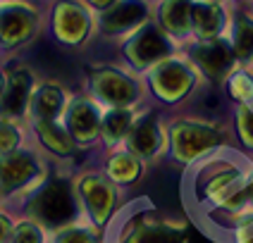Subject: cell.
Wrapping results in <instances>:
<instances>
[{"label": "cell", "mask_w": 253, "mask_h": 243, "mask_svg": "<svg viewBox=\"0 0 253 243\" xmlns=\"http://www.w3.org/2000/svg\"><path fill=\"white\" fill-rule=\"evenodd\" d=\"M234 241L237 243H253V210L239 214L234 224Z\"/></svg>", "instance_id": "4316f807"}, {"label": "cell", "mask_w": 253, "mask_h": 243, "mask_svg": "<svg viewBox=\"0 0 253 243\" xmlns=\"http://www.w3.org/2000/svg\"><path fill=\"white\" fill-rule=\"evenodd\" d=\"M17 141H19V134L12 124L7 122H0V157L10 155L14 148H17Z\"/></svg>", "instance_id": "83f0119b"}, {"label": "cell", "mask_w": 253, "mask_h": 243, "mask_svg": "<svg viewBox=\"0 0 253 243\" xmlns=\"http://www.w3.org/2000/svg\"><path fill=\"white\" fill-rule=\"evenodd\" d=\"M96 7H110V5H115L117 0H91Z\"/></svg>", "instance_id": "1f68e13d"}, {"label": "cell", "mask_w": 253, "mask_h": 243, "mask_svg": "<svg viewBox=\"0 0 253 243\" xmlns=\"http://www.w3.org/2000/svg\"><path fill=\"white\" fill-rule=\"evenodd\" d=\"M34 112L39 117V122H53L60 110H62V91L57 86H41L36 91V96L31 98Z\"/></svg>", "instance_id": "d6986e66"}, {"label": "cell", "mask_w": 253, "mask_h": 243, "mask_svg": "<svg viewBox=\"0 0 253 243\" xmlns=\"http://www.w3.org/2000/svg\"><path fill=\"white\" fill-rule=\"evenodd\" d=\"M169 53V41L155 27L139 29L125 45V55L134 67H148Z\"/></svg>", "instance_id": "277c9868"}, {"label": "cell", "mask_w": 253, "mask_h": 243, "mask_svg": "<svg viewBox=\"0 0 253 243\" xmlns=\"http://www.w3.org/2000/svg\"><path fill=\"white\" fill-rule=\"evenodd\" d=\"M194 60L201 69L211 76L212 81H222L227 74L232 71L234 65V50L232 45L220 38H211V41L198 43L194 48Z\"/></svg>", "instance_id": "8992f818"}, {"label": "cell", "mask_w": 253, "mask_h": 243, "mask_svg": "<svg viewBox=\"0 0 253 243\" xmlns=\"http://www.w3.org/2000/svg\"><path fill=\"white\" fill-rule=\"evenodd\" d=\"M217 143H220V134L206 124L182 122L172 129V150L179 160H194L212 150Z\"/></svg>", "instance_id": "3957f363"}, {"label": "cell", "mask_w": 253, "mask_h": 243, "mask_svg": "<svg viewBox=\"0 0 253 243\" xmlns=\"http://www.w3.org/2000/svg\"><path fill=\"white\" fill-rule=\"evenodd\" d=\"M57 243H96V239L91 236V231H86V229H67Z\"/></svg>", "instance_id": "f1b7e54d"}, {"label": "cell", "mask_w": 253, "mask_h": 243, "mask_svg": "<svg viewBox=\"0 0 253 243\" xmlns=\"http://www.w3.org/2000/svg\"><path fill=\"white\" fill-rule=\"evenodd\" d=\"M36 14L22 5H7L0 10V41L5 45H19L34 34Z\"/></svg>", "instance_id": "9c48e42d"}, {"label": "cell", "mask_w": 253, "mask_h": 243, "mask_svg": "<svg viewBox=\"0 0 253 243\" xmlns=\"http://www.w3.org/2000/svg\"><path fill=\"white\" fill-rule=\"evenodd\" d=\"M163 145V136H160V129L155 124V119L146 117L141 119L136 127L129 129V148L131 153L143 157H153Z\"/></svg>", "instance_id": "2e32d148"}, {"label": "cell", "mask_w": 253, "mask_h": 243, "mask_svg": "<svg viewBox=\"0 0 253 243\" xmlns=\"http://www.w3.org/2000/svg\"><path fill=\"white\" fill-rule=\"evenodd\" d=\"M139 162L131 153H120L110 160V176L122 181V184H131L139 176Z\"/></svg>", "instance_id": "7402d4cb"}, {"label": "cell", "mask_w": 253, "mask_h": 243, "mask_svg": "<svg viewBox=\"0 0 253 243\" xmlns=\"http://www.w3.org/2000/svg\"><path fill=\"white\" fill-rule=\"evenodd\" d=\"M246 200H249V210H253V170L249 176V186H246Z\"/></svg>", "instance_id": "4dcf8cb0"}, {"label": "cell", "mask_w": 253, "mask_h": 243, "mask_svg": "<svg viewBox=\"0 0 253 243\" xmlns=\"http://www.w3.org/2000/svg\"><path fill=\"white\" fill-rule=\"evenodd\" d=\"M225 24V12L215 2H194L191 5V29H196L203 41L217 38Z\"/></svg>", "instance_id": "9a60e30c"}, {"label": "cell", "mask_w": 253, "mask_h": 243, "mask_svg": "<svg viewBox=\"0 0 253 243\" xmlns=\"http://www.w3.org/2000/svg\"><path fill=\"white\" fill-rule=\"evenodd\" d=\"M251 170L237 167L232 162H211L198 170L196 184L201 188V198L211 200L215 208L227 212L241 214L246 212V186H249Z\"/></svg>", "instance_id": "6da1fadb"}, {"label": "cell", "mask_w": 253, "mask_h": 243, "mask_svg": "<svg viewBox=\"0 0 253 243\" xmlns=\"http://www.w3.org/2000/svg\"><path fill=\"white\" fill-rule=\"evenodd\" d=\"M41 229L36 227L34 222H22L12 229L7 243H41Z\"/></svg>", "instance_id": "d4e9b609"}, {"label": "cell", "mask_w": 253, "mask_h": 243, "mask_svg": "<svg viewBox=\"0 0 253 243\" xmlns=\"http://www.w3.org/2000/svg\"><path fill=\"white\" fill-rule=\"evenodd\" d=\"M10 234H12V227H10V219L0 214V243H7V239H10Z\"/></svg>", "instance_id": "f546056e"}, {"label": "cell", "mask_w": 253, "mask_h": 243, "mask_svg": "<svg viewBox=\"0 0 253 243\" xmlns=\"http://www.w3.org/2000/svg\"><path fill=\"white\" fill-rule=\"evenodd\" d=\"M191 0H168L160 7V22L174 36H186L191 31Z\"/></svg>", "instance_id": "ac0fdd59"}, {"label": "cell", "mask_w": 253, "mask_h": 243, "mask_svg": "<svg viewBox=\"0 0 253 243\" xmlns=\"http://www.w3.org/2000/svg\"><path fill=\"white\" fill-rule=\"evenodd\" d=\"M39 172L36 157L27 150H12L10 155L0 157V191H14L29 184Z\"/></svg>", "instance_id": "ba28073f"}, {"label": "cell", "mask_w": 253, "mask_h": 243, "mask_svg": "<svg viewBox=\"0 0 253 243\" xmlns=\"http://www.w3.org/2000/svg\"><path fill=\"white\" fill-rule=\"evenodd\" d=\"M74 212H77L74 196H72L70 184H65V181H50L31 200V214L50 227L67 224L74 217Z\"/></svg>", "instance_id": "7a4b0ae2"}, {"label": "cell", "mask_w": 253, "mask_h": 243, "mask_svg": "<svg viewBox=\"0 0 253 243\" xmlns=\"http://www.w3.org/2000/svg\"><path fill=\"white\" fill-rule=\"evenodd\" d=\"M129 129H131V112L129 110H110V112L103 117V134L108 143H115L120 139L129 136Z\"/></svg>", "instance_id": "44dd1931"}, {"label": "cell", "mask_w": 253, "mask_h": 243, "mask_svg": "<svg viewBox=\"0 0 253 243\" xmlns=\"http://www.w3.org/2000/svg\"><path fill=\"white\" fill-rule=\"evenodd\" d=\"M151 81H153L155 93L163 100H179L182 96L189 93V88L194 84V76L182 62L169 60V62H163L160 67H155Z\"/></svg>", "instance_id": "52a82bcc"}, {"label": "cell", "mask_w": 253, "mask_h": 243, "mask_svg": "<svg viewBox=\"0 0 253 243\" xmlns=\"http://www.w3.org/2000/svg\"><path fill=\"white\" fill-rule=\"evenodd\" d=\"M82 196L88 208V214L96 224H105L115 208V188L105 176H86L82 181Z\"/></svg>", "instance_id": "30bf717a"}, {"label": "cell", "mask_w": 253, "mask_h": 243, "mask_svg": "<svg viewBox=\"0 0 253 243\" xmlns=\"http://www.w3.org/2000/svg\"><path fill=\"white\" fill-rule=\"evenodd\" d=\"M29 91H31V76L29 71L19 69L10 76V81L5 84L2 98H0V110L5 117H19L27 110Z\"/></svg>", "instance_id": "5bb4252c"}, {"label": "cell", "mask_w": 253, "mask_h": 243, "mask_svg": "<svg viewBox=\"0 0 253 243\" xmlns=\"http://www.w3.org/2000/svg\"><path fill=\"white\" fill-rule=\"evenodd\" d=\"M88 29L86 12L74 2H60L55 10V31L62 41L79 43Z\"/></svg>", "instance_id": "4fadbf2b"}, {"label": "cell", "mask_w": 253, "mask_h": 243, "mask_svg": "<svg viewBox=\"0 0 253 243\" xmlns=\"http://www.w3.org/2000/svg\"><path fill=\"white\" fill-rule=\"evenodd\" d=\"M237 127H239V136L246 148L253 150V110L251 107H241L237 114Z\"/></svg>", "instance_id": "484cf974"}, {"label": "cell", "mask_w": 253, "mask_h": 243, "mask_svg": "<svg viewBox=\"0 0 253 243\" xmlns=\"http://www.w3.org/2000/svg\"><path fill=\"white\" fill-rule=\"evenodd\" d=\"M39 136H41L43 145L57 155H70L72 153V136L65 129L57 127L55 122H39Z\"/></svg>", "instance_id": "ffe728a7"}, {"label": "cell", "mask_w": 253, "mask_h": 243, "mask_svg": "<svg viewBox=\"0 0 253 243\" xmlns=\"http://www.w3.org/2000/svg\"><path fill=\"white\" fill-rule=\"evenodd\" d=\"M229 93L237 100H251L253 98V79L246 71H237L229 79Z\"/></svg>", "instance_id": "cb8c5ba5"}, {"label": "cell", "mask_w": 253, "mask_h": 243, "mask_svg": "<svg viewBox=\"0 0 253 243\" xmlns=\"http://www.w3.org/2000/svg\"><path fill=\"white\" fill-rule=\"evenodd\" d=\"M143 17H146V5L141 0L117 2L113 10L103 17V29L105 31H126L134 24H139Z\"/></svg>", "instance_id": "e0dca14e"}, {"label": "cell", "mask_w": 253, "mask_h": 243, "mask_svg": "<svg viewBox=\"0 0 253 243\" xmlns=\"http://www.w3.org/2000/svg\"><path fill=\"white\" fill-rule=\"evenodd\" d=\"M100 127L98 110L88 100H74L67 110V134L77 141H91Z\"/></svg>", "instance_id": "7c38bea8"}, {"label": "cell", "mask_w": 253, "mask_h": 243, "mask_svg": "<svg viewBox=\"0 0 253 243\" xmlns=\"http://www.w3.org/2000/svg\"><path fill=\"white\" fill-rule=\"evenodd\" d=\"M93 91L110 105H129L139 96V86L134 79L117 69H98L91 76Z\"/></svg>", "instance_id": "5b68a950"}, {"label": "cell", "mask_w": 253, "mask_h": 243, "mask_svg": "<svg viewBox=\"0 0 253 243\" xmlns=\"http://www.w3.org/2000/svg\"><path fill=\"white\" fill-rule=\"evenodd\" d=\"M125 243H184V236L155 217H141L126 229Z\"/></svg>", "instance_id": "8fae6325"}, {"label": "cell", "mask_w": 253, "mask_h": 243, "mask_svg": "<svg viewBox=\"0 0 253 243\" xmlns=\"http://www.w3.org/2000/svg\"><path fill=\"white\" fill-rule=\"evenodd\" d=\"M2 91H5V76H2V71H0V98H2Z\"/></svg>", "instance_id": "d6a6232c"}, {"label": "cell", "mask_w": 253, "mask_h": 243, "mask_svg": "<svg viewBox=\"0 0 253 243\" xmlns=\"http://www.w3.org/2000/svg\"><path fill=\"white\" fill-rule=\"evenodd\" d=\"M234 57L251 60L253 57V22L239 19L234 27Z\"/></svg>", "instance_id": "603a6c76"}]
</instances>
